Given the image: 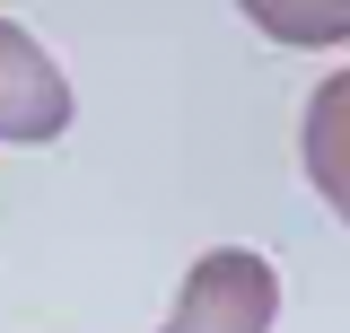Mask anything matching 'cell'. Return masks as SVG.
Segmentation results:
<instances>
[{
  "label": "cell",
  "instance_id": "cell-3",
  "mask_svg": "<svg viewBox=\"0 0 350 333\" xmlns=\"http://www.w3.org/2000/svg\"><path fill=\"white\" fill-rule=\"evenodd\" d=\"M298 166H306V184L324 193V210H333V219H350V71H333V79L306 97Z\"/></svg>",
  "mask_w": 350,
  "mask_h": 333
},
{
  "label": "cell",
  "instance_id": "cell-2",
  "mask_svg": "<svg viewBox=\"0 0 350 333\" xmlns=\"http://www.w3.org/2000/svg\"><path fill=\"white\" fill-rule=\"evenodd\" d=\"M62 132H70V79L53 71V53L18 18H0V140L44 149Z\"/></svg>",
  "mask_w": 350,
  "mask_h": 333
},
{
  "label": "cell",
  "instance_id": "cell-1",
  "mask_svg": "<svg viewBox=\"0 0 350 333\" xmlns=\"http://www.w3.org/2000/svg\"><path fill=\"white\" fill-rule=\"evenodd\" d=\"M271 325H280V263L254 246H211L184 272L158 333H271Z\"/></svg>",
  "mask_w": 350,
  "mask_h": 333
}]
</instances>
